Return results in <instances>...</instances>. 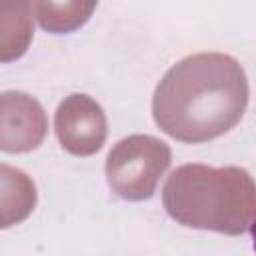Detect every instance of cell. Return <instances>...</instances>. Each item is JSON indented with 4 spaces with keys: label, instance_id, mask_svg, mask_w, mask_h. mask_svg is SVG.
Masks as SVG:
<instances>
[{
    "label": "cell",
    "instance_id": "obj_1",
    "mask_svg": "<svg viewBox=\"0 0 256 256\" xmlns=\"http://www.w3.org/2000/svg\"><path fill=\"white\" fill-rule=\"evenodd\" d=\"M248 78L222 52H198L176 62L152 96L156 126L174 140L202 144L232 130L248 106Z\"/></svg>",
    "mask_w": 256,
    "mask_h": 256
},
{
    "label": "cell",
    "instance_id": "obj_2",
    "mask_svg": "<svg viewBox=\"0 0 256 256\" xmlns=\"http://www.w3.org/2000/svg\"><path fill=\"white\" fill-rule=\"evenodd\" d=\"M170 218L198 230L244 234L256 216V182L240 166H178L162 188Z\"/></svg>",
    "mask_w": 256,
    "mask_h": 256
},
{
    "label": "cell",
    "instance_id": "obj_3",
    "mask_svg": "<svg viewBox=\"0 0 256 256\" xmlns=\"http://www.w3.org/2000/svg\"><path fill=\"white\" fill-rule=\"evenodd\" d=\"M172 162V150L166 142L132 134L122 138L106 158V180L112 192L124 200L140 202L152 198L160 176Z\"/></svg>",
    "mask_w": 256,
    "mask_h": 256
},
{
    "label": "cell",
    "instance_id": "obj_4",
    "mask_svg": "<svg viewBox=\"0 0 256 256\" xmlns=\"http://www.w3.org/2000/svg\"><path fill=\"white\" fill-rule=\"evenodd\" d=\"M54 130L66 152L74 156H92L106 142L108 122L102 106L94 98L70 94L56 108Z\"/></svg>",
    "mask_w": 256,
    "mask_h": 256
},
{
    "label": "cell",
    "instance_id": "obj_5",
    "mask_svg": "<svg viewBox=\"0 0 256 256\" xmlns=\"http://www.w3.org/2000/svg\"><path fill=\"white\" fill-rule=\"evenodd\" d=\"M48 132V118L40 102L24 92L0 96V148L10 154L36 150Z\"/></svg>",
    "mask_w": 256,
    "mask_h": 256
},
{
    "label": "cell",
    "instance_id": "obj_6",
    "mask_svg": "<svg viewBox=\"0 0 256 256\" xmlns=\"http://www.w3.org/2000/svg\"><path fill=\"white\" fill-rule=\"evenodd\" d=\"M34 12L30 0H0V58H20L32 40Z\"/></svg>",
    "mask_w": 256,
    "mask_h": 256
},
{
    "label": "cell",
    "instance_id": "obj_7",
    "mask_svg": "<svg viewBox=\"0 0 256 256\" xmlns=\"http://www.w3.org/2000/svg\"><path fill=\"white\" fill-rule=\"evenodd\" d=\"M98 0H30L36 22L50 34H70L82 28Z\"/></svg>",
    "mask_w": 256,
    "mask_h": 256
},
{
    "label": "cell",
    "instance_id": "obj_8",
    "mask_svg": "<svg viewBox=\"0 0 256 256\" xmlns=\"http://www.w3.org/2000/svg\"><path fill=\"white\" fill-rule=\"evenodd\" d=\"M0 176H2V218L0 226L8 228L12 224L22 222L36 204V186L34 182L18 168H12L8 164L0 166Z\"/></svg>",
    "mask_w": 256,
    "mask_h": 256
},
{
    "label": "cell",
    "instance_id": "obj_9",
    "mask_svg": "<svg viewBox=\"0 0 256 256\" xmlns=\"http://www.w3.org/2000/svg\"><path fill=\"white\" fill-rule=\"evenodd\" d=\"M250 234H252V244H254V250H256V216H254V220L250 224Z\"/></svg>",
    "mask_w": 256,
    "mask_h": 256
}]
</instances>
